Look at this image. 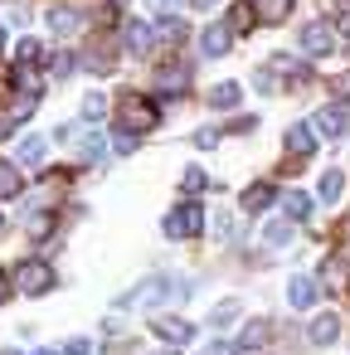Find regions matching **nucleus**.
Listing matches in <instances>:
<instances>
[{
	"mask_svg": "<svg viewBox=\"0 0 350 355\" xmlns=\"http://www.w3.org/2000/svg\"><path fill=\"white\" fill-rule=\"evenodd\" d=\"M185 292H190V282H180V277H146L132 292H122L117 306H166V302H180Z\"/></svg>",
	"mask_w": 350,
	"mask_h": 355,
	"instance_id": "nucleus-1",
	"label": "nucleus"
},
{
	"mask_svg": "<svg viewBox=\"0 0 350 355\" xmlns=\"http://www.w3.org/2000/svg\"><path fill=\"white\" fill-rule=\"evenodd\" d=\"M15 287H20L25 297H44V292L54 287V268H49L44 258H25V263H15Z\"/></svg>",
	"mask_w": 350,
	"mask_h": 355,
	"instance_id": "nucleus-2",
	"label": "nucleus"
},
{
	"mask_svg": "<svg viewBox=\"0 0 350 355\" xmlns=\"http://www.w3.org/2000/svg\"><path fill=\"white\" fill-rule=\"evenodd\" d=\"M122 122H127V132H151L156 122H161V107L151 103V98H141V93H127L122 98Z\"/></svg>",
	"mask_w": 350,
	"mask_h": 355,
	"instance_id": "nucleus-3",
	"label": "nucleus"
},
{
	"mask_svg": "<svg viewBox=\"0 0 350 355\" xmlns=\"http://www.w3.org/2000/svg\"><path fill=\"white\" fill-rule=\"evenodd\" d=\"M166 239H195L200 229H204V209L195 205V200H185V205H175L170 214H166Z\"/></svg>",
	"mask_w": 350,
	"mask_h": 355,
	"instance_id": "nucleus-4",
	"label": "nucleus"
},
{
	"mask_svg": "<svg viewBox=\"0 0 350 355\" xmlns=\"http://www.w3.org/2000/svg\"><path fill=\"white\" fill-rule=\"evenodd\" d=\"M301 49H306V54H316V59H321V54H331V49H335V30H331L326 20H311V25L301 30Z\"/></svg>",
	"mask_w": 350,
	"mask_h": 355,
	"instance_id": "nucleus-5",
	"label": "nucleus"
},
{
	"mask_svg": "<svg viewBox=\"0 0 350 355\" xmlns=\"http://www.w3.org/2000/svg\"><path fill=\"white\" fill-rule=\"evenodd\" d=\"M229 44H234V30H229L224 20H214V25L200 35V49H204L209 59H224V54H229Z\"/></svg>",
	"mask_w": 350,
	"mask_h": 355,
	"instance_id": "nucleus-6",
	"label": "nucleus"
},
{
	"mask_svg": "<svg viewBox=\"0 0 350 355\" xmlns=\"http://www.w3.org/2000/svg\"><path fill=\"white\" fill-rule=\"evenodd\" d=\"M287 151H292L297 161H306V156L316 151V132H311V122H292V127H287Z\"/></svg>",
	"mask_w": 350,
	"mask_h": 355,
	"instance_id": "nucleus-7",
	"label": "nucleus"
},
{
	"mask_svg": "<svg viewBox=\"0 0 350 355\" xmlns=\"http://www.w3.org/2000/svg\"><path fill=\"white\" fill-rule=\"evenodd\" d=\"M151 331H156L166 345H185V340L195 336V331H190V321H180V316H156V321H151Z\"/></svg>",
	"mask_w": 350,
	"mask_h": 355,
	"instance_id": "nucleus-8",
	"label": "nucleus"
},
{
	"mask_svg": "<svg viewBox=\"0 0 350 355\" xmlns=\"http://www.w3.org/2000/svg\"><path fill=\"white\" fill-rule=\"evenodd\" d=\"M292 6L297 0H253V15H258V25H282L292 15Z\"/></svg>",
	"mask_w": 350,
	"mask_h": 355,
	"instance_id": "nucleus-9",
	"label": "nucleus"
},
{
	"mask_svg": "<svg viewBox=\"0 0 350 355\" xmlns=\"http://www.w3.org/2000/svg\"><path fill=\"white\" fill-rule=\"evenodd\" d=\"M311 132H321V137H340V132H345V107H321V112L311 117Z\"/></svg>",
	"mask_w": 350,
	"mask_h": 355,
	"instance_id": "nucleus-10",
	"label": "nucleus"
},
{
	"mask_svg": "<svg viewBox=\"0 0 350 355\" xmlns=\"http://www.w3.org/2000/svg\"><path fill=\"white\" fill-rule=\"evenodd\" d=\"M272 200H277V190H272L268 180H258V185H248V190H243V200H238V205H243L248 214H263Z\"/></svg>",
	"mask_w": 350,
	"mask_h": 355,
	"instance_id": "nucleus-11",
	"label": "nucleus"
},
{
	"mask_svg": "<svg viewBox=\"0 0 350 355\" xmlns=\"http://www.w3.org/2000/svg\"><path fill=\"white\" fill-rule=\"evenodd\" d=\"M287 302H292L297 311H306V306L316 302V277H292V282H287Z\"/></svg>",
	"mask_w": 350,
	"mask_h": 355,
	"instance_id": "nucleus-12",
	"label": "nucleus"
},
{
	"mask_svg": "<svg viewBox=\"0 0 350 355\" xmlns=\"http://www.w3.org/2000/svg\"><path fill=\"white\" fill-rule=\"evenodd\" d=\"M25 190V175H20V166L15 161H0V200H15Z\"/></svg>",
	"mask_w": 350,
	"mask_h": 355,
	"instance_id": "nucleus-13",
	"label": "nucleus"
},
{
	"mask_svg": "<svg viewBox=\"0 0 350 355\" xmlns=\"http://www.w3.org/2000/svg\"><path fill=\"white\" fill-rule=\"evenodd\" d=\"M311 340H316V345H331V340H340V316H335V311L316 316V321H311Z\"/></svg>",
	"mask_w": 350,
	"mask_h": 355,
	"instance_id": "nucleus-14",
	"label": "nucleus"
},
{
	"mask_svg": "<svg viewBox=\"0 0 350 355\" xmlns=\"http://www.w3.org/2000/svg\"><path fill=\"white\" fill-rule=\"evenodd\" d=\"M151 25H141V20H127V49L132 54H151Z\"/></svg>",
	"mask_w": 350,
	"mask_h": 355,
	"instance_id": "nucleus-15",
	"label": "nucleus"
},
{
	"mask_svg": "<svg viewBox=\"0 0 350 355\" xmlns=\"http://www.w3.org/2000/svg\"><path fill=\"white\" fill-rule=\"evenodd\" d=\"M78 25H83V15H78V10H64V6H59V10H49V30H54V35H73Z\"/></svg>",
	"mask_w": 350,
	"mask_h": 355,
	"instance_id": "nucleus-16",
	"label": "nucleus"
},
{
	"mask_svg": "<svg viewBox=\"0 0 350 355\" xmlns=\"http://www.w3.org/2000/svg\"><path fill=\"white\" fill-rule=\"evenodd\" d=\"M258 25V15H253V0H243V6H234V15H229V30L234 35H248Z\"/></svg>",
	"mask_w": 350,
	"mask_h": 355,
	"instance_id": "nucleus-17",
	"label": "nucleus"
},
{
	"mask_svg": "<svg viewBox=\"0 0 350 355\" xmlns=\"http://www.w3.org/2000/svg\"><path fill=\"white\" fill-rule=\"evenodd\" d=\"M238 98H243L238 83H219V88H209V107H224V112H229V107H238Z\"/></svg>",
	"mask_w": 350,
	"mask_h": 355,
	"instance_id": "nucleus-18",
	"label": "nucleus"
},
{
	"mask_svg": "<svg viewBox=\"0 0 350 355\" xmlns=\"http://www.w3.org/2000/svg\"><path fill=\"white\" fill-rule=\"evenodd\" d=\"M44 151H49V141H44V137H25L15 156H20L25 166H40V161H44Z\"/></svg>",
	"mask_w": 350,
	"mask_h": 355,
	"instance_id": "nucleus-19",
	"label": "nucleus"
},
{
	"mask_svg": "<svg viewBox=\"0 0 350 355\" xmlns=\"http://www.w3.org/2000/svg\"><path fill=\"white\" fill-rule=\"evenodd\" d=\"M340 190H345V175H340V171H326V175H321V185H316V195H321L326 205H331V200H340Z\"/></svg>",
	"mask_w": 350,
	"mask_h": 355,
	"instance_id": "nucleus-20",
	"label": "nucleus"
},
{
	"mask_svg": "<svg viewBox=\"0 0 350 355\" xmlns=\"http://www.w3.org/2000/svg\"><path fill=\"white\" fill-rule=\"evenodd\" d=\"M282 205H287V219H306L311 214V195H301V190H287Z\"/></svg>",
	"mask_w": 350,
	"mask_h": 355,
	"instance_id": "nucleus-21",
	"label": "nucleus"
},
{
	"mask_svg": "<svg viewBox=\"0 0 350 355\" xmlns=\"http://www.w3.org/2000/svg\"><path fill=\"white\" fill-rule=\"evenodd\" d=\"M321 277H326V282H345V277H350V263H345L340 253H331L326 268H321Z\"/></svg>",
	"mask_w": 350,
	"mask_h": 355,
	"instance_id": "nucleus-22",
	"label": "nucleus"
},
{
	"mask_svg": "<svg viewBox=\"0 0 350 355\" xmlns=\"http://www.w3.org/2000/svg\"><path fill=\"white\" fill-rule=\"evenodd\" d=\"M40 59H44L40 40H20V44H15V64H40Z\"/></svg>",
	"mask_w": 350,
	"mask_h": 355,
	"instance_id": "nucleus-23",
	"label": "nucleus"
},
{
	"mask_svg": "<svg viewBox=\"0 0 350 355\" xmlns=\"http://www.w3.org/2000/svg\"><path fill=\"white\" fill-rule=\"evenodd\" d=\"M272 69H277V73H287V78H292V83H297V88H301V83H306V78H311V73H306V69H301V64H297V59H287V54H282V59H277V64H272Z\"/></svg>",
	"mask_w": 350,
	"mask_h": 355,
	"instance_id": "nucleus-24",
	"label": "nucleus"
},
{
	"mask_svg": "<svg viewBox=\"0 0 350 355\" xmlns=\"http://www.w3.org/2000/svg\"><path fill=\"white\" fill-rule=\"evenodd\" d=\"M83 117H88V122H103V117H107V98H103V93H88V98H83Z\"/></svg>",
	"mask_w": 350,
	"mask_h": 355,
	"instance_id": "nucleus-25",
	"label": "nucleus"
},
{
	"mask_svg": "<svg viewBox=\"0 0 350 355\" xmlns=\"http://www.w3.org/2000/svg\"><path fill=\"white\" fill-rule=\"evenodd\" d=\"M263 239H268V243H272V248H282V243H292V224H287V219H272V224H268V234H263Z\"/></svg>",
	"mask_w": 350,
	"mask_h": 355,
	"instance_id": "nucleus-26",
	"label": "nucleus"
},
{
	"mask_svg": "<svg viewBox=\"0 0 350 355\" xmlns=\"http://www.w3.org/2000/svg\"><path fill=\"white\" fill-rule=\"evenodd\" d=\"M268 336H272V326H268V321H253V326H248V331H243V336H238V345H243V350H248V345H263V340H268Z\"/></svg>",
	"mask_w": 350,
	"mask_h": 355,
	"instance_id": "nucleus-27",
	"label": "nucleus"
},
{
	"mask_svg": "<svg viewBox=\"0 0 350 355\" xmlns=\"http://www.w3.org/2000/svg\"><path fill=\"white\" fill-rule=\"evenodd\" d=\"M234 316H238V302H219V306L209 311V326H229Z\"/></svg>",
	"mask_w": 350,
	"mask_h": 355,
	"instance_id": "nucleus-28",
	"label": "nucleus"
},
{
	"mask_svg": "<svg viewBox=\"0 0 350 355\" xmlns=\"http://www.w3.org/2000/svg\"><path fill=\"white\" fill-rule=\"evenodd\" d=\"M156 35H161V40H170V44H180V40H185V25H180V20H161V25H156Z\"/></svg>",
	"mask_w": 350,
	"mask_h": 355,
	"instance_id": "nucleus-29",
	"label": "nucleus"
},
{
	"mask_svg": "<svg viewBox=\"0 0 350 355\" xmlns=\"http://www.w3.org/2000/svg\"><path fill=\"white\" fill-rule=\"evenodd\" d=\"M103 151H107V141H103V137L93 132V137L83 141V161H103Z\"/></svg>",
	"mask_w": 350,
	"mask_h": 355,
	"instance_id": "nucleus-30",
	"label": "nucleus"
},
{
	"mask_svg": "<svg viewBox=\"0 0 350 355\" xmlns=\"http://www.w3.org/2000/svg\"><path fill=\"white\" fill-rule=\"evenodd\" d=\"M180 185H185V195H200V190L209 185V175H204V171H185V180H180Z\"/></svg>",
	"mask_w": 350,
	"mask_h": 355,
	"instance_id": "nucleus-31",
	"label": "nucleus"
},
{
	"mask_svg": "<svg viewBox=\"0 0 350 355\" xmlns=\"http://www.w3.org/2000/svg\"><path fill=\"white\" fill-rule=\"evenodd\" d=\"M49 73H54V78L73 73V54H54V59H49Z\"/></svg>",
	"mask_w": 350,
	"mask_h": 355,
	"instance_id": "nucleus-32",
	"label": "nucleus"
},
{
	"mask_svg": "<svg viewBox=\"0 0 350 355\" xmlns=\"http://www.w3.org/2000/svg\"><path fill=\"white\" fill-rule=\"evenodd\" d=\"M112 146H117L122 156H132V151H137V132H127V127H122V132L112 137Z\"/></svg>",
	"mask_w": 350,
	"mask_h": 355,
	"instance_id": "nucleus-33",
	"label": "nucleus"
},
{
	"mask_svg": "<svg viewBox=\"0 0 350 355\" xmlns=\"http://www.w3.org/2000/svg\"><path fill=\"white\" fill-rule=\"evenodd\" d=\"M49 229H54V214H35V219H30V234H35V239H44Z\"/></svg>",
	"mask_w": 350,
	"mask_h": 355,
	"instance_id": "nucleus-34",
	"label": "nucleus"
},
{
	"mask_svg": "<svg viewBox=\"0 0 350 355\" xmlns=\"http://www.w3.org/2000/svg\"><path fill=\"white\" fill-rule=\"evenodd\" d=\"M234 234V214H214V239H229Z\"/></svg>",
	"mask_w": 350,
	"mask_h": 355,
	"instance_id": "nucleus-35",
	"label": "nucleus"
},
{
	"mask_svg": "<svg viewBox=\"0 0 350 355\" xmlns=\"http://www.w3.org/2000/svg\"><path fill=\"white\" fill-rule=\"evenodd\" d=\"M161 83H166V88H185V69H166Z\"/></svg>",
	"mask_w": 350,
	"mask_h": 355,
	"instance_id": "nucleus-36",
	"label": "nucleus"
},
{
	"mask_svg": "<svg viewBox=\"0 0 350 355\" xmlns=\"http://www.w3.org/2000/svg\"><path fill=\"white\" fill-rule=\"evenodd\" d=\"M331 93H335V98H350V73H335V78H331Z\"/></svg>",
	"mask_w": 350,
	"mask_h": 355,
	"instance_id": "nucleus-37",
	"label": "nucleus"
},
{
	"mask_svg": "<svg viewBox=\"0 0 350 355\" xmlns=\"http://www.w3.org/2000/svg\"><path fill=\"white\" fill-rule=\"evenodd\" d=\"M214 141H219V132H214V127H204V132H195V146H214Z\"/></svg>",
	"mask_w": 350,
	"mask_h": 355,
	"instance_id": "nucleus-38",
	"label": "nucleus"
},
{
	"mask_svg": "<svg viewBox=\"0 0 350 355\" xmlns=\"http://www.w3.org/2000/svg\"><path fill=\"white\" fill-rule=\"evenodd\" d=\"M88 350H93V345H88V340L78 336V340H69V350H64V355H88Z\"/></svg>",
	"mask_w": 350,
	"mask_h": 355,
	"instance_id": "nucleus-39",
	"label": "nucleus"
},
{
	"mask_svg": "<svg viewBox=\"0 0 350 355\" xmlns=\"http://www.w3.org/2000/svg\"><path fill=\"white\" fill-rule=\"evenodd\" d=\"M335 35H345V40H350V10H345V15L335 20Z\"/></svg>",
	"mask_w": 350,
	"mask_h": 355,
	"instance_id": "nucleus-40",
	"label": "nucleus"
},
{
	"mask_svg": "<svg viewBox=\"0 0 350 355\" xmlns=\"http://www.w3.org/2000/svg\"><path fill=\"white\" fill-rule=\"evenodd\" d=\"M10 297V272H0V302Z\"/></svg>",
	"mask_w": 350,
	"mask_h": 355,
	"instance_id": "nucleus-41",
	"label": "nucleus"
},
{
	"mask_svg": "<svg viewBox=\"0 0 350 355\" xmlns=\"http://www.w3.org/2000/svg\"><path fill=\"white\" fill-rule=\"evenodd\" d=\"M0 137H10V117H0Z\"/></svg>",
	"mask_w": 350,
	"mask_h": 355,
	"instance_id": "nucleus-42",
	"label": "nucleus"
},
{
	"mask_svg": "<svg viewBox=\"0 0 350 355\" xmlns=\"http://www.w3.org/2000/svg\"><path fill=\"white\" fill-rule=\"evenodd\" d=\"M190 6H200V10H209V6H214V0H190Z\"/></svg>",
	"mask_w": 350,
	"mask_h": 355,
	"instance_id": "nucleus-43",
	"label": "nucleus"
},
{
	"mask_svg": "<svg viewBox=\"0 0 350 355\" xmlns=\"http://www.w3.org/2000/svg\"><path fill=\"white\" fill-rule=\"evenodd\" d=\"M0 49H6V30H0Z\"/></svg>",
	"mask_w": 350,
	"mask_h": 355,
	"instance_id": "nucleus-44",
	"label": "nucleus"
},
{
	"mask_svg": "<svg viewBox=\"0 0 350 355\" xmlns=\"http://www.w3.org/2000/svg\"><path fill=\"white\" fill-rule=\"evenodd\" d=\"M6 355H20V350H6Z\"/></svg>",
	"mask_w": 350,
	"mask_h": 355,
	"instance_id": "nucleus-45",
	"label": "nucleus"
},
{
	"mask_svg": "<svg viewBox=\"0 0 350 355\" xmlns=\"http://www.w3.org/2000/svg\"><path fill=\"white\" fill-rule=\"evenodd\" d=\"M40 355H54V350H40Z\"/></svg>",
	"mask_w": 350,
	"mask_h": 355,
	"instance_id": "nucleus-46",
	"label": "nucleus"
},
{
	"mask_svg": "<svg viewBox=\"0 0 350 355\" xmlns=\"http://www.w3.org/2000/svg\"><path fill=\"white\" fill-rule=\"evenodd\" d=\"M117 6H122V0H117Z\"/></svg>",
	"mask_w": 350,
	"mask_h": 355,
	"instance_id": "nucleus-47",
	"label": "nucleus"
},
{
	"mask_svg": "<svg viewBox=\"0 0 350 355\" xmlns=\"http://www.w3.org/2000/svg\"><path fill=\"white\" fill-rule=\"evenodd\" d=\"M345 6H350V0H345Z\"/></svg>",
	"mask_w": 350,
	"mask_h": 355,
	"instance_id": "nucleus-48",
	"label": "nucleus"
}]
</instances>
